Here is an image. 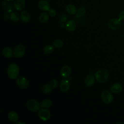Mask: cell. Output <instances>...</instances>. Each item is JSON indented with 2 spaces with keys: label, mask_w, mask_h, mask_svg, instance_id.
<instances>
[{
  "label": "cell",
  "mask_w": 124,
  "mask_h": 124,
  "mask_svg": "<svg viewBox=\"0 0 124 124\" xmlns=\"http://www.w3.org/2000/svg\"><path fill=\"white\" fill-rule=\"evenodd\" d=\"M19 72V67L15 63L10 64L7 68V74L9 78L12 79H15L17 78Z\"/></svg>",
  "instance_id": "6da1fadb"
},
{
  "label": "cell",
  "mask_w": 124,
  "mask_h": 124,
  "mask_svg": "<svg viewBox=\"0 0 124 124\" xmlns=\"http://www.w3.org/2000/svg\"><path fill=\"white\" fill-rule=\"evenodd\" d=\"M95 78L98 82L104 83L108 79V72L105 69H100L95 73Z\"/></svg>",
  "instance_id": "7a4b0ae2"
},
{
  "label": "cell",
  "mask_w": 124,
  "mask_h": 124,
  "mask_svg": "<svg viewBox=\"0 0 124 124\" xmlns=\"http://www.w3.org/2000/svg\"><path fill=\"white\" fill-rule=\"evenodd\" d=\"M27 108L31 111H37L40 108L41 105L39 103L34 99H30L26 103Z\"/></svg>",
  "instance_id": "3957f363"
},
{
  "label": "cell",
  "mask_w": 124,
  "mask_h": 124,
  "mask_svg": "<svg viewBox=\"0 0 124 124\" xmlns=\"http://www.w3.org/2000/svg\"><path fill=\"white\" fill-rule=\"evenodd\" d=\"M101 98L103 102L106 104H109L113 100L112 94L108 90H105L102 92L101 94Z\"/></svg>",
  "instance_id": "277c9868"
},
{
  "label": "cell",
  "mask_w": 124,
  "mask_h": 124,
  "mask_svg": "<svg viewBox=\"0 0 124 124\" xmlns=\"http://www.w3.org/2000/svg\"><path fill=\"white\" fill-rule=\"evenodd\" d=\"M121 25V21L119 18H112L110 19L108 23L109 29L115 30L119 29Z\"/></svg>",
  "instance_id": "5b68a950"
},
{
  "label": "cell",
  "mask_w": 124,
  "mask_h": 124,
  "mask_svg": "<svg viewBox=\"0 0 124 124\" xmlns=\"http://www.w3.org/2000/svg\"><path fill=\"white\" fill-rule=\"evenodd\" d=\"M38 116L39 118L44 121H46L48 120L51 116L50 111L46 108H42L39 110L38 113Z\"/></svg>",
  "instance_id": "8992f818"
},
{
  "label": "cell",
  "mask_w": 124,
  "mask_h": 124,
  "mask_svg": "<svg viewBox=\"0 0 124 124\" xmlns=\"http://www.w3.org/2000/svg\"><path fill=\"white\" fill-rule=\"evenodd\" d=\"M25 53V48L22 45H17L14 50V55L16 58L22 57Z\"/></svg>",
  "instance_id": "52a82bcc"
},
{
  "label": "cell",
  "mask_w": 124,
  "mask_h": 124,
  "mask_svg": "<svg viewBox=\"0 0 124 124\" xmlns=\"http://www.w3.org/2000/svg\"><path fill=\"white\" fill-rule=\"evenodd\" d=\"M16 83L18 86L22 89H25L29 86L28 80L23 77H19L16 79Z\"/></svg>",
  "instance_id": "ba28073f"
},
{
  "label": "cell",
  "mask_w": 124,
  "mask_h": 124,
  "mask_svg": "<svg viewBox=\"0 0 124 124\" xmlns=\"http://www.w3.org/2000/svg\"><path fill=\"white\" fill-rule=\"evenodd\" d=\"M38 7L42 11H48L50 9V5L47 0H41L38 3Z\"/></svg>",
  "instance_id": "9c48e42d"
},
{
  "label": "cell",
  "mask_w": 124,
  "mask_h": 124,
  "mask_svg": "<svg viewBox=\"0 0 124 124\" xmlns=\"http://www.w3.org/2000/svg\"><path fill=\"white\" fill-rule=\"evenodd\" d=\"M25 0H15L13 3V7L17 11H21L24 8Z\"/></svg>",
  "instance_id": "30bf717a"
},
{
  "label": "cell",
  "mask_w": 124,
  "mask_h": 124,
  "mask_svg": "<svg viewBox=\"0 0 124 124\" xmlns=\"http://www.w3.org/2000/svg\"><path fill=\"white\" fill-rule=\"evenodd\" d=\"M65 27L69 31H73L76 28V23L74 20L70 19L66 22Z\"/></svg>",
  "instance_id": "8fae6325"
},
{
  "label": "cell",
  "mask_w": 124,
  "mask_h": 124,
  "mask_svg": "<svg viewBox=\"0 0 124 124\" xmlns=\"http://www.w3.org/2000/svg\"><path fill=\"white\" fill-rule=\"evenodd\" d=\"M71 68L68 65L63 66L61 70V75L63 78H67L70 75Z\"/></svg>",
  "instance_id": "7c38bea8"
},
{
  "label": "cell",
  "mask_w": 124,
  "mask_h": 124,
  "mask_svg": "<svg viewBox=\"0 0 124 124\" xmlns=\"http://www.w3.org/2000/svg\"><path fill=\"white\" fill-rule=\"evenodd\" d=\"M110 89L112 93H118L122 91L123 87L120 83H115L111 85Z\"/></svg>",
  "instance_id": "4fadbf2b"
},
{
  "label": "cell",
  "mask_w": 124,
  "mask_h": 124,
  "mask_svg": "<svg viewBox=\"0 0 124 124\" xmlns=\"http://www.w3.org/2000/svg\"><path fill=\"white\" fill-rule=\"evenodd\" d=\"M60 89L62 92L67 91L70 88V83L69 81L66 79H62L60 83Z\"/></svg>",
  "instance_id": "5bb4252c"
},
{
  "label": "cell",
  "mask_w": 124,
  "mask_h": 124,
  "mask_svg": "<svg viewBox=\"0 0 124 124\" xmlns=\"http://www.w3.org/2000/svg\"><path fill=\"white\" fill-rule=\"evenodd\" d=\"M8 118L10 122L16 123L18 120V115L15 111H10L8 114Z\"/></svg>",
  "instance_id": "9a60e30c"
},
{
  "label": "cell",
  "mask_w": 124,
  "mask_h": 124,
  "mask_svg": "<svg viewBox=\"0 0 124 124\" xmlns=\"http://www.w3.org/2000/svg\"><path fill=\"white\" fill-rule=\"evenodd\" d=\"M95 82V78L93 75H88L85 80V84L89 87L92 86Z\"/></svg>",
  "instance_id": "2e32d148"
},
{
  "label": "cell",
  "mask_w": 124,
  "mask_h": 124,
  "mask_svg": "<svg viewBox=\"0 0 124 124\" xmlns=\"http://www.w3.org/2000/svg\"><path fill=\"white\" fill-rule=\"evenodd\" d=\"M66 11L70 15H74L77 13V9L74 5L69 4L66 6Z\"/></svg>",
  "instance_id": "e0dca14e"
},
{
  "label": "cell",
  "mask_w": 124,
  "mask_h": 124,
  "mask_svg": "<svg viewBox=\"0 0 124 124\" xmlns=\"http://www.w3.org/2000/svg\"><path fill=\"white\" fill-rule=\"evenodd\" d=\"M20 18L22 21L24 22H28L31 19L30 15L26 11H23L21 13Z\"/></svg>",
  "instance_id": "ac0fdd59"
},
{
  "label": "cell",
  "mask_w": 124,
  "mask_h": 124,
  "mask_svg": "<svg viewBox=\"0 0 124 124\" xmlns=\"http://www.w3.org/2000/svg\"><path fill=\"white\" fill-rule=\"evenodd\" d=\"M2 54L5 57L8 58H11L14 54L12 49L8 47H6L3 49Z\"/></svg>",
  "instance_id": "d6986e66"
},
{
  "label": "cell",
  "mask_w": 124,
  "mask_h": 124,
  "mask_svg": "<svg viewBox=\"0 0 124 124\" xmlns=\"http://www.w3.org/2000/svg\"><path fill=\"white\" fill-rule=\"evenodd\" d=\"M2 4L4 6L5 11L8 13H10L13 11V7L12 4H11L10 3L8 2L7 1H3L2 2Z\"/></svg>",
  "instance_id": "ffe728a7"
},
{
  "label": "cell",
  "mask_w": 124,
  "mask_h": 124,
  "mask_svg": "<svg viewBox=\"0 0 124 124\" xmlns=\"http://www.w3.org/2000/svg\"><path fill=\"white\" fill-rule=\"evenodd\" d=\"M49 19V16L46 13H41L39 16V20L41 23H46Z\"/></svg>",
  "instance_id": "44dd1931"
},
{
  "label": "cell",
  "mask_w": 124,
  "mask_h": 124,
  "mask_svg": "<svg viewBox=\"0 0 124 124\" xmlns=\"http://www.w3.org/2000/svg\"><path fill=\"white\" fill-rule=\"evenodd\" d=\"M52 102L49 99H46L44 100L40 104L41 107L43 108H48L51 106Z\"/></svg>",
  "instance_id": "7402d4cb"
},
{
  "label": "cell",
  "mask_w": 124,
  "mask_h": 124,
  "mask_svg": "<svg viewBox=\"0 0 124 124\" xmlns=\"http://www.w3.org/2000/svg\"><path fill=\"white\" fill-rule=\"evenodd\" d=\"M10 18L11 20L14 22H17L20 19L19 15L16 12L11 13L10 15Z\"/></svg>",
  "instance_id": "603a6c76"
},
{
  "label": "cell",
  "mask_w": 124,
  "mask_h": 124,
  "mask_svg": "<svg viewBox=\"0 0 124 124\" xmlns=\"http://www.w3.org/2000/svg\"><path fill=\"white\" fill-rule=\"evenodd\" d=\"M52 88L48 84H45L44 85L42 89V92L45 94H49L51 92Z\"/></svg>",
  "instance_id": "cb8c5ba5"
},
{
  "label": "cell",
  "mask_w": 124,
  "mask_h": 124,
  "mask_svg": "<svg viewBox=\"0 0 124 124\" xmlns=\"http://www.w3.org/2000/svg\"><path fill=\"white\" fill-rule=\"evenodd\" d=\"M54 50V46L51 45L46 46L44 48V52L46 54H49L51 53Z\"/></svg>",
  "instance_id": "d4e9b609"
},
{
  "label": "cell",
  "mask_w": 124,
  "mask_h": 124,
  "mask_svg": "<svg viewBox=\"0 0 124 124\" xmlns=\"http://www.w3.org/2000/svg\"><path fill=\"white\" fill-rule=\"evenodd\" d=\"M63 45V42L61 40H56L53 43V46L54 47L59 48H61Z\"/></svg>",
  "instance_id": "484cf974"
},
{
  "label": "cell",
  "mask_w": 124,
  "mask_h": 124,
  "mask_svg": "<svg viewBox=\"0 0 124 124\" xmlns=\"http://www.w3.org/2000/svg\"><path fill=\"white\" fill-rule=\"evenodd\" d=\"M86 13V9L83 7H80L78 9L77 11V15L79 16H83Z\"/></svg>",
  "instance_id": "4316f807"
},
{
  "label": "cell",
  "mask_w": 124,
  "mask_h": 124,
  "mask_svg": "<svg viewBox=\"0 0 124 124\" xmlns=\"http://www.w3.org/2000/svg\"><path fill=\"white\" fill-rule=\"evenodd\" d=\"M58 82L56 79H52L50 82V86H51V87L52 88V89H55V88H56L58 86Z\"/></svg>",
  "instance_id": "83f0119b"
},
{
  "label": "cell",
  "mask_w": 124,
  "mask_h": 124,
  "mask_svg": "<svg viewBox=\"0 0 124 124\" xmlns=\"http://www.w3.org/2000/svg\"><path fill=\"white\" fill-rule=\"evenodd\" d=\"M59 20L62 23H64V22H66V20H67V17H66V16L65 15H64V14L61 15L60 16V17H59Z\"/></svg>",
  "instance_id": "f1b7e54d"
},
{
  "label": "cell",
  "mask_w": 124,
  "mask_h": 124,
  "mask_svg": "<svg viewBox=\"0 0 124 124\" xmlns=\"http://www.w3.org/2000/svg\"><path fill=\"white\" fill-rule=\"evenodd\" d=\"M48 14H49V16H51L54 17L56 15V12L55 10H54L53 9H50L48 10Z\"/></svg>",
  "instance_id": "f546056e"
},
{
  "label": "cell",
  "mask_w": 124,
  "mask_h": 124,
  "mask_svg": "<svg viewBox=\"0 0 124 124\" xmlns=\"http://www.w3.org/2000/svg\"><path fill=\"white\" fill-rule=\"evenodd\" d=\"M118 18L121 21H124V11L120 12L118 15Z\"/></svg>",
  "instance_id": "4dcf8cb0"
},
{
  "label": "cell",
  "mask_w": 124,
  "mask_h": 124,
  "mask_svg": "<svg viewBox=\"0 0 124 124\" xmlns=\"http://www.w3.org/2000/svg\"><path fill=\"white\" fill-rule=\"evenodd\" d=\"M10 17V16H9V15L8 14H5L4 16V18H5V19L7 20L9 19V18Z\"/></svg>",
  "instance_id": "1f68e13d"
},
{
  "label": "cell",
  "mask_w": 124,
  "mask_h": 124,
  "mask_svg": "<svg viewBox=\"0 0 124 124\" xmlns=\"http://www.w3.org/2000/svg\"><path fill=\"white\" fill-rule=\"evenodd\" d=\"M61 27L62 28H63V27H65V25H64L63 23H62V24H61Z\"/></svg>",
  "instance_id": "d6a6232c"
},
{
  "label": "cell",
  "mask_w": 124,
  "mask_h": 124,
  "mask_svg": "<svg viewBox=\"0 0 124 124\" xmlns=\"http://www.w3.org/2000/svg\"><path fill=\"white\" fill-rule=\"evenodd\" d=\"M17 124H24L25 123H21V122H18V123H17Z\"/></svg>",
  "instance_id": "836d02e7"
},
{
  "label": "cell",
  "mask_w": 124,
  "mask_h": 124,
  "mask_svg": "<svg viewBox=\"0 0 124 124\" xmlns=\"http://www.w3.org/2000/svg\"><path fill=\"white\" fill-rule=\"evenodd\" d=\"M7 1H13V0H7Z\"/></svg>",
  "instance_id": "e575fe53"
}]
</instances>
